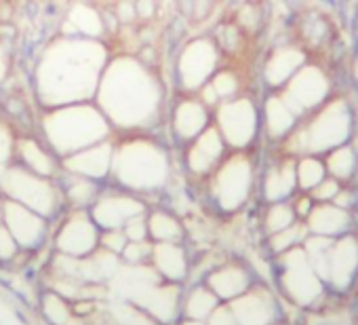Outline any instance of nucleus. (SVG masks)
Segmentation results:
<instances>
[{
  "label": "nucleus",
  "mask_w": 358,
  "mask_h": 325,
  "mask_svg": "<svg viewBox=\"0 0 358 325\" xmlns=\"http://www.w3.org/2000/svg\"><path fill=\"white\" fill-rule=\"evenodd\" d=\"M108 51L97 39L62 36L47 45L34 66L36 97L45 108L93 102Z\"/></svg>",
  "instance_id": "nucleus-1"
},
{
  "label": "nucleus",
  "mask_w": 358,
  "mask_h": 325,
  "mask_svg": "<svg viewBox=\"0 0 358 325\" xmlns=\"http://www.w3.org/2000/svg\"><path fill=\"white\" fill-rule=\"evenodd\" d=\"M93 102L106 114L112 129L143 133L160 116L162 85L139 57L118 55L108 60Z\"/></svg>",
  "instance_id": "nucleus-2"
},
{
  "label": "nucleus",
  "mask_w": 358,
  "mask_h": 325,
  "mask_svg": "<svg viewBox=\"0 0 358 325\" xmlns=\"http://www.w3.org/2000/svg\"><path fill=\"white\" fill-rule=\"evenodd\" d=\"M41 131L45 144L59 158L112 137V125L95 102L47 108L41 118Z\"/></svg>",
  "instance_id": "nucleus-3"
},
{
  "label": "nucleus",
  "mask_w": 358,
  "mask_h": 325,
  "mask_svg": "<svg viewBox=\"0 0 358 325\" xmlns=\"http://www.w3.org/2000/svg\"><path fill=\"white\" fill-rule=\"evenodd\" d=\"M171 162L166 150L143 135L129 137L114 148V180L129 191H156L166 184Z\"/></svg>",
  "instance_id": "nucleus-4"
},
{
  "label": "nucleus",
  "mask_w": 358,
  "mask_h": 325,
  "mask_svg": "<svg viewBox=\"0 0 358 325\" xmlns=\"http://www.w3.org/2000/svg\"><path fill=\"white\" fill-rule=\"evenodd\" d=\"M0 188H3L7 199L30 207L45 218L55 212L57 193L51 184V178H43L22 167L20 162L0 167Z\"/></svg>",
  "instance_id": "nucleus-5"
},
{
  "label": "nucleus",
  "mask_w": 358,
  "mask_h": 325,
  "mask_svg": "<svg viewBox=\"0 0 358 325\" xmlns=\"http://www.w3.org/2000/svg\"><path fill=\"white\" fill-rule=\"evenodd\" d=\"M350 110L345 106V102L335 99L329 106L322 108V112H318L310 127L303 131L306 135V148L308 150H333L337 146H341L345 141V137L350 135Z\"/></svg>",
  "instance_id": "nucleus-6"
},
{
  "label": "nucleus",
  "mask_w": 358,
  "mask_h": 325,
  "mask_svg": "<svg viewBox=\"0 0 358 325\" xmlns=\"http://www.w3.org/2000/svg\"><path fill=\"white\" fill-rule=\"evenodd\" d=\"M217 129L226 144L245 148L257 133V110L247 97H232L222 102L217 110Z\"/></svg>",
  "instance_id": "nucleus-7"
},
{
  "label": "nucleus",
  "mask_w": 358,
  "mask_h": 325,
  "mask_svg": "<svg viewBox=\"0 0 358 325\" xmlns=\"http://www.w3.org/2000/svg\"><path fill=\"white\" fill-rule=\"evenodd\" d=\"M217 66V47L209 39L192 41L177 60V76L186 91H196L211 81Z\"/></svg>",
  "instance_id": "nucleus-8"
},
{
  "label": "nucleus",
  "mask_w": 358,
  "mask_h": 325,
  "mask_svg": "<svg viewBox=\"0 0 358 325\" xmlns=\"http://www.w3.org/2000/svg\"><path fill=\"white\" fill-rule=\"evenodd\" d=\"M114 139H103L93 146H87L78 152H72L62 158V167L68 176L89 178V180H103L112 174V160H114Z\"/></svg>",
  "instance_id": "nucleus-9"
},
{
  "label": "nucleus",
  "mask_w": 358,
  "mask_h": 325,
  "mask_svg": "<svg viewBox=\"0 0 358 325\" xmlns=\"http://www.w3.org/2000/svg\"><path fill=\"white\" fill-rule=\"evenodd\" d=\"M251 162L245 156H232L215 178V197L224 209H234L247 201L251 188Z\"/></svg>",
  "instance_id": "nucleus-10"
},
{
  "label": "nucleus",
  "mask_w": 358,
  "mask_h": 325,
  "mask_svg": "<svg viewBox=\"0 0 358 325\" xmlns=\"http://www.w3.org/2000/svg\"><path fill=\"white\" fill-rule=\"evenodd\" d=\"M99 226L93 218H89L85 212L72 214L62 230L57 233V249L66 256L74 258H87L91 256L99 245Z\"/></svg>",
  "instance_id": "nucleus-11"
},
{
  "label": "nucleus",
  "mask_w": 358,
  "mask_h": 325,
  "mask_svg": "<svg viewBox=\"0 0 358 325\" xmlns=\"http://www.w3.org/2000/svg\"><path fill=\"white\" fill-rule=\"evenodd\" d=\"M329 93V81L318 68H303L291 76L287 95L282 97L289 108L299 116L308 112L310 108H316L320 102H324Z\"/></svg>",
  "instance_id": "nucleus-12"
},
{
  "label": "nucleus",
  "mask_w": 358,
  "mask_h": 325,
  "mask_svg": "<svg viewBox=\"0 0 358 325\" xmlns=\"http://www.w3.org/2000/svg\"><path fill=\"white\" fill-rule=\"evenodd\" d=\"M145 212V205L127 193H101L93 203V220L101 230L108 228H122L131 218Z\"/></svg>",
  "instance_id": "nucleus-13"
},
{
  "label": "nucleus",
  "mask_w": 358,
  "mask_h": 325,
  "mask_svg": "<svg viewBox=\"0 0 358 325\" xmlns=\"http://www.w3.org/2000/svg\"><path fill=\"white\" fill-rule=\"evenodd\" d=\"M3 224L9 228V233L13 235L20 247H36L43 241L45 230H47L45 216L11 199H5Z\"/></svg>",
  "instance_id": "nucleus-14"
},
{
  "label": "nucleus",
  "mask_w": 358,
  "mask_h": 325,
  "mask_svg": "<svg viewBox=\"0 0 358 325\" xmlns=\"http://www.w3.org/2000/svg\"><path fill=\"white\" fill-rule=\"evenodd\" d=\"M226 148V141L220 133L217 127H207L201 135H196L186 152V162H188V170L196 176L209 174L217 160L222 158Z\"/></svg>",
  "instance_id": "nucleus-15"
},
{
  "label": "nucleus",
  "mask_w": 358,
  "mask_h": 325,
  "mask_svg": "<svg viewBox=\"0 0 358 325\" xmlns=\"http://www.w3.org/2000/svg\"><path fill=\"white\" fill-rule=\"evenodd\" d=\"M209 127L207 106L196 97L179 99L173 110V133L182 141H192Z\"/></svg>",
  "instance_id": "nucleus-16"
},
{
  "label": "nucleus",
  "mask_w": 358,
  "mask_h": 325,
  "mask_svg": "<svg viewBox=\"0 0 358 325\" xmlns=\"http://www.w3.org/2000/svg\"><path fill=\"white\" fill-rule=\"evenodd\" d=\"M15 160L22 167H26L43 178H51L57 170V154L45 141H41L36 137L17 135Z\"/></svg>",
  "instance_id": "nucleus-17"
},
{
  "label": "nucleus",
  "mask_w": 358,
  "mask_h": 325,
  "mask_svg": "<svg viewBox=\"0 0 358 325\" xmlns=\"http://www.w3.org/2000/svg\"><path fill=\"white\" fill-rule=\"evenodd\" d=\"M64 34L68 36H85V39H97L103 34V18L97 9L89 5H74L68 13Z\"/></svg>",
  "instance_id": "nucleus-18"
},
{
  "label": "nucleus",
  "mask_w": 358,
  "mask_h": 325,
  "mask_svg": "<svg viewBox=\"0 0 358 325\" xmlns=\"http://www.w3.org/2000/svg\"><path fill=\"white\" fill-rule=\"evenodd\" d=\"M154 266L166 277V279H182L186 275V254L177 243H156L152 247Z\"/></svg>",
  "instance_id": "nucleus-19"
},
{
  "label": "nucleus",
  "mask_w": 358,
  "mask_h": 325,
  "mask_svg": "<svg viewBox=\"0 0 358 325\" xmlns=\"http://www.w3.org/2000/svg\"><path fill=\"white\" fill-rule=\"evenodd\" d=\"M295 112L282 97H270L266 104V127L272 137L289 135L295 125Z\"/></svg>",
  "instance_id": "nucleus-20"
},
{
  "label": "nucleus",
  "mask_w": 358,
  "mask_h": 325,
  "mask_svg": "<svg viewBox=\"0 0 358 325\" xmlns=\"http://www.w3.org/2000/svg\"><path fill=\"white\" fill-rule=\"evenodd\" d=\"M303 57L299 51L295 49H280L270 62H268V68H266V78L272 83V85H282L287 81H291V76L299 70Z\"/></svg>",
  "instance_id": "nucleus-21"
},
{
  "label": "nucleus",
  "mask_w": 358,
  "mask_h": 325,
  "mask_svg": "<svg viewBox=\"0 0 358 325\" xmlns=\"http://www.w3.org/2000/svg\"><path fill=\"white\" fill-rule=\"evenodd\" d=\"M345 224H348V214L343 209H339V207L322 205V207L310 212V226L320 237L335 235V233L343 230Z\"/></svg>",
  "instance_id": "nucleus-22"
},
{
  "label": "nucleus",
  "mask_w": 358,
  "mask_h": 325,
  "mask_svg": "<svg viewBox=\"0 0 358 325\" xmlns=\"http://www.w3.org/2000/svg\"><path fill=\"white\" fill-rule=\"evenodd\" d=\"M295 186H297V174L293 162H285V165H280L266 178V195L272 201L285 199Z\"/></svg>",
  "instance_id": "nucleus-23"
},
{
  "label": "nucleus",
  "mask_w": 358,
  "mask_h": 325,
  "mask_svg": "<svg viewBox=\"0 0 358 325\" xmlns=\"http://www.w3.org/2000/svg\"><path fill=\"white\" fill-rule=\"evenodd\" d=\"M148 235L158 243H175L182 239V226L166 212H154L148 216Z\"/></svg>",
  "instance_id": "nucleus-24"
},
{
  "label": "nucleus",
  "mask_w": 358,
  "mask_h": 325,
  "mask_svg": "<svg viewBox=\"0 0 358 325\" xmlns=\"http://www.w3.org/2000/svg\"><path fill=\"white\" fill-rule=\"evenodd\" d=\"M247 285V279L243 275V270L230 266V268H222L211 277V287L215 289V293H220L222 298H232L236 293L243 291V287Z\"/></svg>",
  "instance_id": "nucleus-25"
},
{
  "label": "nucleus",
  "mask_w": 358,
  "mask_h": 325,
  "mask_svg": "<svg viewBox=\"0 0 358 325\" xmlns=\"http://www.w3.org/2000/svg\"><path fill=\"white\" fill-rule=\"evenodd\" d=\"M66 197H68L70 203H74L76 207H85V205L97 201V197H99V186H97L95 180L70 176V182H68V186H66Z\"/></svg>",
  "instance_id": "nucleus-26"
},
{
  "label": "nucleus",
  "mask_w": 358,
  "mask_h": 325,
  "mask_svg": "<svg viewBox=\"0 0 358 325\" xmlns=\"http://www.w3.org/2000/svg\"><path fill=\"white\" fill-rule=\"evenodd\" d=\"M356 167V154L350 146H337L329 152V158H327V170L333 174L335 180H343V178H350L352 172Z\"/></svg>",
  "instance_id": "nucleus-27"
},
{
  "label": "nucleus",
  "mask_w": 358,
  "mask_h": 325,
  "mask_svg": "<svg viewBox=\"0 0 358 325\" xmlns=\"http://www.w3.org/2000/svg\"><path fill=\"white\" fill-rule=\"evenodd\" d=\"M324 172L327 167L318 158H312V156H306L299 160V165L295 167V174H297V184L306 191H312L314 186H318L322 180H324Z\"/></svg>",
  "instance_id": "nucleus-28"
},
{
  "label": "nucleus",
  "mask_w": 358,
  "mask_h": 325,
  "mask_svg": "<svg viewBox=\"0 0 358 325\" xmlns=\"http://www.w3.org/2000/svg\"><path fill=\"white\" fill-rule=\"evenodd\" d=\"M15 146H17V133L0 120V165H9L15 158Z\"/></svg>",
  "instance_id": "nucleus-29"
},
{
  "label": "nucleus",
  "mask_w": 358,
  "mask_h": 325,
  "mask_svg": "<svg viewBox=\"0 0 358 325\" xmlns=\"http://www.w3.org/2000/svg\"><path fill=\"white\" fill-rule=\"evenodd\" d=\"M211 87L215 89L220 102H226V99H232L238 91V81L232 72H217L211 76Z\"/></svg>",
  "instance_id": "nucleus-30"
},
{
  "label": "nucleus",
  "mask_w": 358,
  "mask_h": 325,
  "mask_svg": "<svg viewBox=\"0 0 358 325\" xmlns=\"http://www.w3.org/2000/svg\"><path fill=\"white\" fill-rule=\"evenodd\" d=\"M45 312L55 325H66L70 321V308L59 293H49L45 298Z\"/></svg>",
  "instance_id": "nucleus-31"
},
{
  "label": "nucleus",
  "mask_w": 358,
  "mask_h": 325,
  "mask_svg": "<svg viewBox=\"0 0 358 325\" xmlns=\"http://www.w3.org/2000/svg\"><path fill=\"white\" fill-rule=\"evenodd\" d=\"M122 260L131 266H141L150 256H152V245L145 241H129L122 249Z\"/></svg>",
  "instance_id": "nucleus-32"
},
{
  "label": "nucleus",
  "mask_w": 358,
  "mask_h": 325,
  "mask_svg": "<svg viewBox=\"0 0 358 325\" xmlns=\"http://www.w3.org/2000/svg\"><path fill=\"white\" fill-rule=\"evenodd\" d=\"M213 306H215V298L205 289H196L188 300V312L192 317H205L211 312Z\"/></svg>",
  "instance_id": "nucleus-33"
},
{
  "label": "nucleus",
  "mask_w": 358,
  "mask_h": 325,
  "mask_svg": "<svg viewBox=\"0 0 358 325\" xmlns=\"http://www.w3.org/2000/svg\"><path fill=\"white\" fill-rule=\"evenodd\" d=\"M127 243H129V239H127V235H124L122 228H108V230H103V233L99 235V245H101L103 249L116 254V256L122 254V249H124Z\"/></svg>",
  "instance_id": "nucleus-34"
},
{
  "label": "nucleus",
  "mask_w": 358,
  "mask_h": 325,
  "mask_svg": "<svg viewBox=\"0 0 358 325\" xmlns=\"http://www.w3.org/2000/svg\"><path fill=\"white\" fill-rule=\"evenodd\" d=\"M293 224V212L287 205H274L268 214V228L272 233L285 230Z\"/></svg>",
  "instance_id": "nucleus-35"
},
{
  "label": "nucleus",
  "mask_w": 358,
  "mask_h": 325,
  "mask_svg": "<svg viewBox=\"0 0 358 325\" xmlns=\"http://www.w3.org/2000/svg\"><path fill=\"white\" fill-rule=\"evenodd\" d=\"M122 230H124V235H127L129 241H145V239L150 237V235H148V218H145L143 214H139V216L131 218V220L122 226Z\"/></svg>",
  "instance_id": "nucleus-36"
},
{
  "label": "nucleus",
  "mask_w": 358,
  "mask_h": 325,
  "mask_svg": "<svg viewBox=\"0 0 358 325\" xmlns=\"http://www.w3.org/2000/svg\"><path fill=\"white\" fill-rule=\"evenodd\" d=\"M17 249H20V245L13 239V235L9 233V228L5 224H0V260L5 262V260L15 258Z\"/></svg>",
  "instance_id": "nucleus-37"
},
{
  "label": "nucleus",
  "mask_w": 358,
  "mask_h": 325,
  "mask_svg": "<svg viewBox=\"0 0 358 325\" xmlns=\"http://www.w3.org/2000/svg\"><path fill=\"white\" fill-rule=\"evenodd\" d=\"M314 197L318 201H329V199H335L337 193H339V186H337V180L335 178H324L318 186L312 188Z\"/></svg>",
  "instance_id": "nucleus-38"
},
{
  "label": "nucleus",
  "mask_w": 358,
  "mask_h": 325,
  "mask_svg": "<svg viewBox=\"0 0 358 325\" xmlns=\"http://www.w3.org/2000/svg\"><path fill=\"white\" fill-rule=\"evenodd\" d=\"M137 13H135V0H120L116 7V20L120 24H131L135 22Z\"/></svg>",
  "instance_id": "nucleus-39"
},
{
  "label": "nucleus",
  "mask_w": 358,
  "mask_h": 325,
  "mask_svg": "<svg viewBox=\"0 0 358 325\" xmlns=\"http://www.w3.org/2000/svg\"><path fill=\"white\" fill-rule=\"evenodd\" d=\"M154 11H156L154 0H135V13H137V18L150 20V18H154Z\"/></svg>",
  "instance_id": "nucleus-40"
},
{
  "label": "nucleus",
  "mask_w": 358,
  "mask_h": 325,
  "mask_svg": "<svg viewBox=\"0 0 358 325\" xmlns=\"http://www.w3.org/2000/svg\"><path fill=\"white\" fill-rule=\"evenodd\" d=\"M9 74V55L5 51V47L0 45V83H3Z\"/></svg>",
  "instance_id": "nucleus-41"
},
{
  "label": "nucleus",
  "mask_w": 358,
  "mask_h": 325,
  "mask_svg": "<svg viewBox=\"0 0 358 325\" xmlns=\"http://www.w3.org/2000/svg\"><path fill=\"white\" fill-rule=\"evenodd\" d=\"M124 325H152L150 319H145L143 314H137V312H131L129 319L124 321Z\"/></svg>",
  "instance_id": "nucleus-42"
},
{
  "label": "nucleus",
  "mask_w": 358,
  "mask_h": 325,
  "mask_svg": "<svg viewBox=\"0 0 358 325\" xmlns=\"http://www.w3.org/2000/svg\"><path fill=\"white\" fill-rule=\"evenodd\" d=\"M211 325H234V321H232V317H228L226 310H217V314L213 317Z\"/></svg>",
  "instance_id": "nucleus-43"
},
{
  "label": "nucleus",
  "mask_w": 358,
  "mask_h": 325,
  "mask_svg": "<svg viewBox=\"0 0 358 325\" xmlns=\"http://www.w3.org/2000/svg\"><path fill=\"white\" fill-rule=\"evenodd\" d=\"M3 205H5V193L0 188V212H3Z\"/></svg>",
  "instance_id": "nucleus-44"
},
{
  "label": "nucleus",
  "mask_w": 358,
  "mask_h": 325,
  "mask_svg": "<svg viewBox=\"0 0 358 325\" xmlns=\"http://www.w3.org/2000/svg\"><path fill=\"white\" fill-rule=\"evenodd\" d=\"M356 78H358V62H356Z\"/></svg>",
  "instance_id": "nucleus-45"
},
{
  "label": "nucleus",
  "mask_w": 358,
  "mask_h": 325,
  "mask_svg": "<svg viewBox=\"0 0 358 325\" xmlns=\"http://www.w3.org/2000/svg\"><path fill=\"white\" fill-rule=\"evenodd\" d=\"M186 325H199V323H186Z\"/></svg>",
  "instance_id": "nucleus-46"
},
{
  "label": "nucleus",
  "mask_w": 358,
  "mask_h": 325,
  "mask_svg": "<svg viewBox=\"0 0 358 325\" xmlns=\"http://www.w3.org/2000/svg\"><path fill=\"white\" fill-rule=\"evenodd\" d=\"M0 167H3V165H0Z\"/></svg>",
  "instance_id": "nucleus-47"
}]
</instances>
